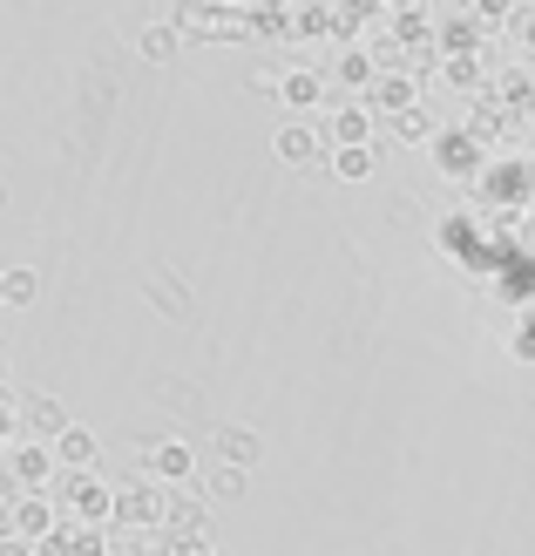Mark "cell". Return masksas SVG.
<instances>
[]
</instances>
